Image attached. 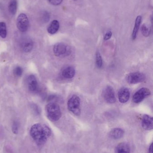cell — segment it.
<instances>
[{
  "mask_svg": "<svg viewBox=\"0 0 153 153\" xmlns=\"http://www.w3.org/2000/svg\"><path fill=\"white\" fill-rule=\"evenodd\" d=\"M31 138L38 145H42L50 137L51 131L50 128L45 125L37 123L31 126L30 130Z\"/></svg>",
  "mask_w": 153,
  "mask_h": 153,
  "instance_id": "1",
  "label": "cell"
},
{
  "mask_svg": "<svg viewBox=\"0 0 153 153\" xmlns=\"http://www.w3.org/2000/svg\"><path fill=\"white\" fill-rule=\"evenodd\" d=\"M46 110L48 117L51 121H57L62 116L60 107L55 102H50L47 104Z\"/></svg>",
  "mask_w": 153,
  "mask_h": 153,
  "instance_id": "2",
  "label": "cell"
},
{
  "mask_svg": "<svg viewBox=\"0 0 153 153\" xmlns=\"http://www.w3.org/2000/svg\"><path fill=\"white\" fill-rule=\"evenodd\" d=\"M81 100L80 97L76 95H73L67 102L68 110L76 116H79L81 114Z\"/></svg>",
  "mask_w": 153,
  "mask_h": 153,
  "instance_id": "3",
  "label": "cell"
},
{
  "mask_svg": "<svg viewBox=\"0 0 153 153\" xmlns=\"http://www.w3.org/2000/svg\"><path fill=\"white\" fill-rule=\"evenodd\" d=\"M54 54L59 57L69 56L71 53L70 48L63 43H59L55 44L53 48Z\"/></svg>",
  "mask_w": 153,
  "mask_h": 153,
  "instance_id": "4",
  "label": "cell"
},
{
  "mask_svg": "<svg viewBox=\"0 0 153 153\" xmlns=\"http://www.w3.org/2000/svg\"><path fill=\"white\" fill-rule=\"evenodd\" d=\"M29 22L26 14L20 13L17 19V27L21 32H25L28 28Z\"/></svg>",
  "mask_w": 153,
  "mask_h": 153,
  "instance_id": "5",
  "label": "cell"
},
{
  "mask_svg": "<svg viewBox=\"0 0 153 153\" xmlns=\"http://www.w3.org/2000/svg\"><path fill=\"white\" fill-rule=\"evenodd\" d=\"M151 94V91L148 88H141L134 94L133 97V101L136 103H139L145 98L150 96Z\"/></svg>",
  "mask_w": 153,
  "mask_h": 153,
  "instance_id": "6",
  "label": "cell"
},
{
  "mask_svg": "<svg viewBox=\"0 0 153 153\" xmlns=\"http://www.w3.org/2000/svg\"><path fill=\"white\" fill-rule=\"evenodd\" d=\"M146 76L143 74L139 72L132 73L127 76L126 80L128 83L135 84L142 82L145 80Z\"/></svg>",
  "mask_w": 153,
  "mask_h": 153,
  "instance_id": "7",
  "label": "cell"
},
{
  "mask_svg": "<svg viewBox=\"0 0 153 153\" xmlns=\"http://www.w3.org/2000/svg\"><path fill=\"white\" fill-rule=\"evenodd\" d=\"M102 95L106 102L109 103H113L116 102L115 92L111 86H107L102 92Z\"/></svg>",
  "mask_w": 153,
  "mask_h": 153,
  "instance_id": "8",
  "label": "cell"
},
{
  "mask_svg": "<svg viewBox=\"0 0 153 153\" xmlns=\"http://www.w3.org/2000/svg\"><path fill=\"white\" fill-rule=\"evenodd\" d=\"M142 126L143 128L146 130H152L153 128V118L148 115H144L143 117Z\"/></svg>",
  "mask_w": 153,
  "mask_h": 153,
  "instance_id": "9",
  "label": "cell"
},
{
  "mask_svg": "<svg viewBox=\"0 0 153 153\" xmlns=\"http://www.w3.org/2000/svg\"><path fill=\"white\" fill-rule=\"evenodd\" d=\"M130 94L129 90L127 88H121L118 93L119 100L121 103H124L127 102L130 98Z\"/></svg>",
  "mask_w": 153,
  "mask_h": 153,
  "instance_id": "10",
  "label": "cell"
},
{
  "mask_svg": "<svg viewBox=\"0 0 153 153\" xmlns=\"http://www.w3.org/2000/svg\"><path fill=\"white\" fill-rule=\"evenodd\" d=\"M20 48L25 53L31 52L33 48V44L32 40L29 38L24 39L21 41Z\"/></svg>",
  "mask_w": 153,
  "mask_h": 153,
  "instance_id": "11",
  "label": "cell"
},
{
  "mask_svg": "<svg viewBox=\"0 0 153 153\" xmlns=\"http://www.w3.org/2000/svg\"><path fill=\"white\" fill-rule=\"evenodd\" d=\"M27 85L29 90L31 92H36L38 88V84L36 77L33 75H30L27 78Z\"/></svg>",
  "mask_w": 153,
  "mask_h": 153,
  "instance_id": "12",
  "label": "cell"
},
{
  "mask_svg": "<svg viewBox=\"0 0 153 153\" xmlns=\"http://www.w3.org/2000/svg\"><path fill=\"white\" fill-rule=\"evenodd\" d=\"M124 130L121 128H115L110 132L109 136L112 139L117 140L122 138L124 136Z\"/></svg>",
  "mask_w": 153,
  "mask_h": 153,
  "instance_id": "13",
  "label": "cell"
},
{
  "mask_svg": "<svg viewBox=\"0 0 153 153\" xmlns=\"http://www.w3.org/2000/svg\"><path fill=\"white\" fill-rule=\"evenodd\" d=\"M75 71L72 66H68L65 68L62 73V76L66 79H71L75 75Z\"/></svg>",
  "mask_w": 153,
  "mask_h": 153,
  "instance_id": "14",
  "label": "cell"
},
{
  "mask_svg": "<svg viewBox=\"0 0 153 153\" xmlns=\"http://www.w3.org/2000/svg\"><path fill=\"white\" fill-rule=\"evenodd\" d=\"M116 153H130V147L129 145L126 143H121L119 144L116 149Z\"/></svg>",
  "mask_w": 153,
  "mask_h": 153,
  "instance_id": "15",
  "label": "cell"
},
{
  "mask_svg": "<svg viewBox=\"0 0 153 153\" xmlns=\"http://www.w3.org/2000/svg\"><path fill=\"white\" fill-rule=\"evenodd\" d=\"M59 23L56 20H53L50 23L47 28V31L49 34H54L58 31L59 28Z\"/></svg>",
  "mask_w": 153,
  "mask_h": 153,
  "instance_id": "16",
  "label": "cell"
},
{
  "mask_svg": "<svg viewBox=\"0 0 153 153\" xmlns=\"http://www.w3.org/2000/svg\"><path fill=\"white\" fill-rule=\"evenodd\" d=\"M142 16L139 15L137 17L135 22L134 27V30H133V34H132V38L133 39H135L137 37V33L138 30L142 22Z\"/></svg>",
  "mask_w": 153,
  "mask_h": 153,
  "instance_id": "17",
  "label": "cell"
},
{
  "mask_svg": "<svg viewBox=\"0 0 153 153\" xmlns=\"http://www.w3.org/2000/svg\"><path fill=\"white\" fill-rule=\"evenodd\" d=\"M18 3L16 0H11L9 3L8 9L10 13L13 15H14L17 12Z\"/></svg>",
  "mask_w": 153,
  "mask_h": 153,
  "instance_id": "18",
  "label": "cell"
},
{
  "mask_svg": "<svg viewBox=\"0 0 153 153\" xmlns=\"http://www.w3.org/2000/svg\"><path fill=\"white\" fill-rule=\"evenodd\" d=\"M151 29L149 26L146 24H143L141 27V32L145 37H148L151 33Z\"/></svg>",
  "mask_w": 153,
  "mask_h": 153,
  "instance_id": "19",
  "label": "cell"
},
{
  "mask_svg": "<svg viewBox=\"0 0 153 153\" xmlns=\"http://www.w3.org/2000/svg\"><path fill=\"white\" fill-rule=\"evenodd\" d=\"M7 36L6 24L4 22H0V36L5 38Z\"/></svg>",
  "mask_w": 153,
  "mask_h": 153,
  "instance_id": "20",
  "label": "cell"
},
{
  "mask_svg": "<svg viewBox=\"0 0 153 153\" xmlns=\"http://www.w3.org/2000/svg\"><path fill=\"white\" fill-rule=\"evenodd\" d=\"M96 63L97 67L101 68L102 66V60L99 52H97L96 54Z\"/></svg>",
  "mask_w": 153,
  "mask_h": 153,
  "instance_id": "21",
  "label": "cell"
},
{
  "mask_svg": "<svg viewBox=\"0 0 153 153\" xmlns=\"http://www.w3.org/2000/svg\"><path fill=\"white\" fill-rule=\"evenodd\" d=\"M23 72L22 68L20 66H17L13 70V73L16 76H21Z\"/></svg>",
  "mask_w": 153,
  "mask_h": 153,
  "instance_id": "22",
  "label": "cell"
},
{
  "mask_svg": "<svg viewBox=\"0 0 153 153\" xmlns=\"http://www.w3.org/2000/svg\"><path fill=\"white\" fill-rule=\"evenodd\" d=\"M49 18H50V16L49 13L47 12H44V13H42V17H41L42 21L45 22H48L49 21Z\"/></svg>",
  "mask_w": 153,
  "mask_h": 153,
  "instance_id": "23",
  "label": "cell"
},
{
  "mask_svg": "<svg viewBox=\"0 0 153 153\" xmlns=\"http://www.w3.org/2000/svg\"><path fill=\"white\" fill-rule=\"evenodd\" d=\"M18 124L16 122H14L12 125V131L13 134H16L18 133Z\"/></svg>",
  "mask_w": 153,
  "mask_h": 153,
  "instance_id": "24",
  "label": "cell"
},
{
  "mask_svg": "<svg viewBox=\"0 0 153 153\" xmlns=\"http://www.w3.org/2000/svg\"><path fill=\"white\" fill-rule=\"evenodd\" d=\"M51 4L54 5H58L61 4L63 0H48Z\"/></svg>",
  "mask_w": 153,
  "mask_h": 153,
  "instance_id": "25",
  "label": "cell"
},
{
  "mask_svg": "<svg viewBox=\"0 0 153 153\" xmlns=\"http://www.w3.org/2000/svg\"><path fill=\"white\" fill-rule=\"evenodd\" d=\"M112 33L111 31H108L107 32L106 34H105V36H104V39L105 40H107L109 39L112 36Z\"/></svg>",
  "mask_w": 153,
  "mask_h": 153,
  "instance_id": "26",
  "label": "cell"
},
{
  "mask_svg": "<svg viewBox=\"0 0 153 153\" xmlns=\"http://www.w3.org/2000/svg\"><path fill=\"white\" fill-rule=\"evenodd\" d=\"M149 153H153V143L151 144L149 147Z\"/></svg>",
  "mask_w": 153,
  "mask_h": 153,
  "instance_id": "27",
  "label": "cell"
},
{
  "mask_svg": "<svg viewBox=\"0 0 153 153\" xmlns=\"http://www.w3.org/2000/svg\"><path fill=\"white\" fill-rule=\"evenodd\" d=\"M75 1H76V0H75Z\"/></svg>",
  "mask_w": 153,
  "mask_h": 153,
  "instance_id": "28",
  "label": "cell"
}]
</instances>
